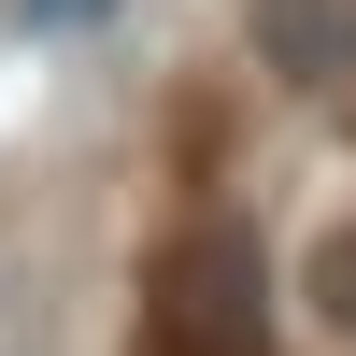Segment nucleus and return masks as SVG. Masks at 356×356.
<instances>
[{"mask_svg": "<svg viewBox=\"0 0 356 356\" xmlns=\"http://www.w3.org/2000/svg\"><path fill=\"white\" fill-rule=\"evenodd\" d=\"M157 328H171V356H271V300H257V228L243 214H200L171 243Z\"/></svg>", "mask_w": 356, "mask_h": 356, "instance_id": "obj_1", "label": "nucleus"}, {"mask_svg": "<svg viewBox=\"0 0 356 356\" xmlns=\"http://www.w3.org/2000/svg\"><path fill=\"white\" fill-rule=\"evenodd\" d=\"M257 57L300 86H342L356 72V0H257Z\"/></svg>", "mask_w": 356, "mask_h": 356, "instance_id": "obj_2", "label": "nucleus"}, {"mask_svg": "<svg viewBox=\"0 0 356 356\" xmlns=\"http://www.w3.org/2000/svg\"><path fill=\"white\" fill-rule=\"evenodd\" d=\"M300 300H314V328H342V342H356V214H342V228H314Z\"/></svg>", "mask_w": 356, "mask_h": 356, "instance_id": "obj_3", "label": "nucleus"}]
</instances>
